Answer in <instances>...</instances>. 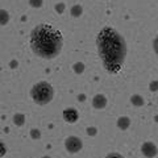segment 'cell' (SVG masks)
<instances>
[{
	"label": "cell",
	"instance_id": "6da1fadb",
	"mask_svg": "<svg viewBox=\"0 0 158 158\" xmlns=\"http://www.w3.org/2000/svg\"><path fill=\"white\" fill-rule=\"evenodd\" d=\"M96 46L106 70L113 75L120 73L127 58V42L123 34L113 27L102 28L96 37Z\"/></svg>",
	"mask_w": 158,
	"mask_h": 158
},
{
	"label": "cell",
	"instance_id": "7a4b0ae2",
	"mask_svg": "<svg viewBox=\"0 0 158 158\" xmlns=\"http://www.w3.org/2000/svg\"><path fill=\"white\" fill-rule=\"evenodd\" d=\"M29 46L37 57L42 59H53L62 52V33L50 24H38L31 32Z\"/></svg>",
	"mask_w": 158,
	"mask_h": 158
},
{
	"label": "cell",
	"instance_id": "3957f363",
	"mask_svg": "<svg viewBox=\"0 0 158 158\" xmlns=\"http://www.w3.org/2000/svg\"><path fill=\"white\" fill-rule=\"evenodd\" d=\"M31 98L37 106H46L54 98V88L49 82L41 81L31 88Z\"/></svg>",
	"mask_w": 158,
	"mask_h": 158
},
{
	"label": "cell",
	"instance_id": "277c9868",
	"mask_svg": "<svg viewBox=\"0 0 158 158\" xmlns=\"http://www.w3.org/2000/svg\"><path fill=\"white\" fill-rule=\"evenodd\" d=\"M65 148L69 153L75 154L83 149V141L77 136H69L65 140Z\"/></svg>",
	"mask_w": 158,
	"mask_h": 158
},
{
	"label": "cell",
	"instance_id": "5b68a950",
	"mask_svg": "<svg viewBox=\"0 0 158 158\" xmlns=\"http://www.w3.org/2000/svg\"><path fill=\"white\" fill-rule=\"evenodd\" d=\"M141 153H142V156L146 158H154L158 154V148L154 142L146 141L141 145Z\"/></svg>",
	"mask_w": 158,
	"mask_h": 158
},
{
	"label": "cell",
	"instance_id": "8992f818",
	"mask_svg": "<svg viewBox=\"0 0 158 158\" xmlns=\"http://www.w3.org/2000/svg\"><path fill=\"white\" fill-rule=\"evenodd\" d=\"M62 117H63V120H65L66 123H69V124H74V123H77L79 120V112H78L77 108L67 107V108L63 110Z\"/></svg>",
	"mask_w": 158,
	"mask_h": 158
},
{
	"label": "cell",
	"instance_id": "52a82bcc",
	"mask_svg": "<svg viewBox=\"0 0 158 158\" xmlns=\"http://www.w3.org/2000/svg\"><path fill=\"white\" fill-rule=\"evenodd\" d=\"M91 103L95 110H104L108 104V99L106 98V95H103V94H96V95L92 98Z\"/></svg>",
	"mask_w": 158,
	"mask_h": 158
},
{
	"label": "cell",
	"instance_id": "ba28073f",
	"mask_svg": "<svg viewBox=\"0 0 158 158\" xmlns=\"http://www.w3.org/2000/svg\"><path fill=\"white\" fill-rule=\"evenodd\" d=\"M131 124H132V120H131V117H128V116H120L117 118V128L121 131L129 129Z\"/></svg>",
	"mask_w": 158,
	"mask_h": 158
},
{
	"label": "cell",
	"instance_id": "9c48e42d",
	"mask_svg": "<svg viewBox=\"0 0 158 158\" xmlns=\"http://www.w3.org/2000/svg\"><path fill=\"white\" fill-rule=\"evenodd\" d=\"M131 103H132V106H135V107H142L145 104V99L142 95H140V94H135V95L131 96Z\"/></svg>",
	"mask_w": 158,
	"mask_h": 158
},
{
	"label": "cell",
	"instance_id": "30bf717a",
	"mask_svg": "<svg viewBox=\"0 0 158 158\" xmlns=\"http://www.w3.org/2000/svg\"><path fill=\"white\" fill-rule=\"evenodd\" d=\"M25 121H27V117H25L24 113H21V112L15 113V116H13V124L16 125V127H23L24 124H25Z\"/></svg>",
	"mask_w": 158,
	"mask_h": 158
},
{
	"label": "cell",
	"instance_id": "8fae6325",
	"mask_svg": "<svg viewBox=\"0 0 158 158\" xmlns=\"http://www.w3.org/2000/svg\"><path fill=\"white\" fill-rule=\"evenodd\" d=\"M9 20H11V16H9L8 11H6V9H3V8H0V27L7 25V24L9 23Z\"/></svg>",
	"mask_w": 158,
	"mask_h": 158
},
{
	"label": "cell",
	"instance_id": "7c38bea8",
	"mask_svg": "<svg viewBox=\"0 0 158 158\" xmlns=\"http://www.w3.org/2000/svg\"><path fill=\"white\" fill-rule=\"evenodd\" d=\"M83 13V7L81 4H75V6H73L70 8V15L73 17H81Z\"/></svg>",
	"mask_w": 158,
	"mask_h": 158
},
{
	"label": "cell",
	"instance_id": "4fadbf2b",
	"mask_svg": "<svg viewBox=\"0 0 158 158\" xmlns=\"http://www.w3.org/2000/svg\"><path fill=\"white\" fill-rule=\"evenodd\" d=\"M85 69H86V66L83 62H75L73 65V71L75 74H83L85 73Z\"/></svg>",
	"mask_w": 158,
	"mask_h": 158
},
{
	"label": "cell",
	"instance_id": "5bb4252c",
	"mask_svg": "<svg viewBox=\"0 0 158 158\" xmlns=\"http://www.w3.org/2000/svg\"><path fill=\"white\" fill-rule=\"evenodd\" d=\"M29 135H31L32 140H40V138H41V131L37 129V128H33V129H31V132H29Z\"/></svg>",
	"mask_w": 158,
	"mask_h": 158
},
{
	"label": "cell",
	"instance_id": "9a60e30c",
	"mask_svg": "<svg viewBox=\"0 0 158 158\" xmlns=\"http://www.w3.org/2000/svg\"><path fill=\"white\" fill-rule=\"evenodd\" d=\"M28 3L32 8H41L44 6V0H28Z\"/></svg>",
	"mask_w": 158,
	"mask_h": 158
},
{
	"label": "cell",
	"instance_id": "2e32d148",
	"mask_svg": "<svg viewBox=\"0 0 158 158\" xmlns=\"http://www.w3.org/2000/svg\"><path fill=\"white\" fill-rule=\"evenodd\" d=\"M54 9H56V12H57V13L62 15L63 12L66 11V4H65V3H57L56 6H54Z\"/></svg>",
	"mask_w": 158,
	"mask_h": 158
},
{
	"label": "cell",
	"instance_id": "e0dca14e",
	"mask_svg": "<svg viewBox=\"0 0 158 158\" xmlns=\"http://www.w3.org/2000/svg\"><path fill=\"white\" fill-rule=\"evenodd\" d=\"M86 132H87V135H88V136L94 137V136H96V135H98V128H96V127H88L87 129H86Z\"/></svg>",
	"mask_w": 158,
	"mask_h": 158
},
{
	"label": "cell",
	"instance_id": "ac0fdd59",
	"mask_svg": "<svg viewBox=\"0 0 158 158\" xmlns=\"http://www.w3.org/2000/svg\"><path fill=\"white\" fill-rule=\"evenodd\" d=\"M149 90L152 91V92H157L158 91V81H152L150 83H149Z\"/></svg>",
	"mask_w": 158,
	"mask_h": 158
},
{
	"label": "cell",
	"instance_id": "d6986e66",
	"mask_svg": "<svg viewBox=\"0 0 158 158\" xmlns=\"http://www.w3.org/2000/svg\"><path fill=\"white\" fill-rule=\"evenodd\" d=\"M104 158H125V157H124V156H121L120 153L113 152V153H108V154H107Z\"/></svg>",
	"mask_w": 158,
	"mask_h": 158
},
{
	"label": "cell",
	"instance_id": "ffe728a7",
	"mask_svg": "<svg viewBox=\"0 0 158 158\" xmlns=\"http://www.w3.org/2000/svg\"><path fill=\"white\" fill-rule=\"evenodd\" d=\"M153 50H154V53L158 56V34L154 37V40H153Z\"/></svg>",
	"mask_w": 158,
	"mask_h": 158
},
{
	"label": "cell",
	"instance_id": "44dd1931",
	"mask_svg": "<svg viewBox=\"0 0 158 158\" xmlns=\"http://www.w3.org/2000/svg\"><path fill=\"white\" fill-rule=\"evenodd\" d=\"M6 153H7V148L3 144V141L0 140V158H2L3 156H6Z\"/></svg>",
	"mask_w": 158,
	"mask_h": 158
},
{
	"label": "cell",
	"instance_id": "7402d4cb",
	"mask_svg": "<svg viewBox=\"0 0 158 158\" xmlns=\"http://www.w3.org/2000/svg\"><path fill=\"white\" fill-rule=\"evenodd\" d=\"M15 66H17V62H15V61H13V62L11 63V67H15Z\"/></svg>",
	"mask_w": 158,
	"mask_h": 158
},
{
	"label": "cell",
	"instance_id": "603a6c76",
	"mask_svg": "<svg viewBox=\"0 0 158 158\" xmlns=\"http://www.w3.org/2000/svg\"><path fill=\"white\" fill-rule=\"evenodd\" d=\"M153 118H154V121H156V123H158V115H156V116L153 117Z\"/></svg>",
	"mask_w": 158,
	"mask_h": 158
},
{
	"label": "cell",
	"instance_id": "cb8c5ba5",
	"mask_svg": "<svg viewBox=\"0 0 158 158\" xmlns=\"http://www.w3.org/2000/svg\"><path fill=\"white\" fill-rule=\"evenodd\" d=\"M41 158H52V157H49V156H44V157H41Z\"/></svg>",
	"mask_w": 158,
	"mask_h": 158
}]
</instances>
